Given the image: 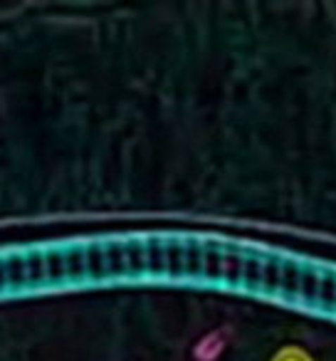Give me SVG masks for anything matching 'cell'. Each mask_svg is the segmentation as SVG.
Listing matches in <instances>:
<instances>
[{
    "label": "cell",
    "mask_w": 336,
    "mask_h": 361,
    "mask_svg": "<svg viewBox=\"0 0 336 361\" xmlns=\"http://www.w3.org/2000/svg\"><path fill=\"white\" fill-rule=\"evenodd\" d=\"M270 361H314V359H311V354L304 349V346L287 344V346H282V349L277 351V354L272 356Z\"/></svg>",
    "instance_id": "7a4b0ae2"
},
{
    "label": "cell",
    "mask_w": 336,
    "mask_h": 361,
    "mask_svg": "<svg viewBox=\"0 0 336 361\" xmlns=\"http://www.w3.org/2000/svg\"><path fill=\"white\" fill-rule=\"evenodd\" d=\"M228 349V329H213L193 344L196 361H218Z\"/></svg>",
    "instance_id": "6da1fadb"
}]
</instances>
